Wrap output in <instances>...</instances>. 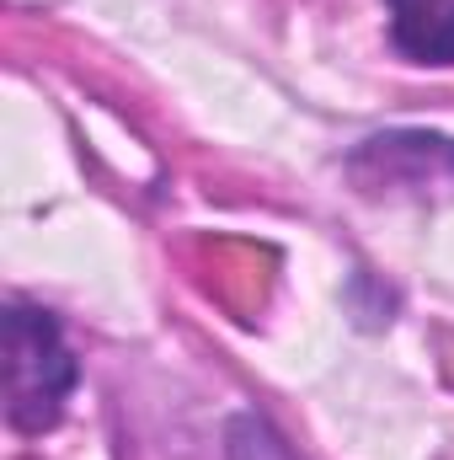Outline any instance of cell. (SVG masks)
<instances>
[{
	"label": "cell",
	"instance_id": "1",
	"mask_svg": "<svg viewBox=\"0 0 454 460\" xmlns=\"http://www.w3.org/2000/svg\"><path fill=\"white\" fill-rule=\"evenodd\" d=\"M81 380V364L59 322L43 305H5V418L16 434H48L65 418V402Z\"/></svg>",
	"mask_w": 454,
	"mask_h": 460
},
{
	"label": "cell",
	"instance_id": "2",
	"mask_svg": "<svg viewBox=\"0 0 454 460\" xmlns=\"http://www.w3.org/2000/svg\"><path fill=\"white\" fill-rule=\"evenodd\" d=\"M347 177L369 199H454V134L390 128L347 155Z\"/></svg>",
	"mask_w": 454,
	"mask_h": 460
},
{
	"label": "cell",
	"instance_id": "3",
	"mask_svg": "<svg viewBox=\"0 0 454 460\" xmlns=\"http://www.w3.org/2000/svg\"><path fill=\"white\" fill-rule=\"evenodd\" d=\"M390 43L417 65H454V0H385Z\"/></svg>",
	"mask_w": 454,
	"mask_h": 460
}]
</instances>
